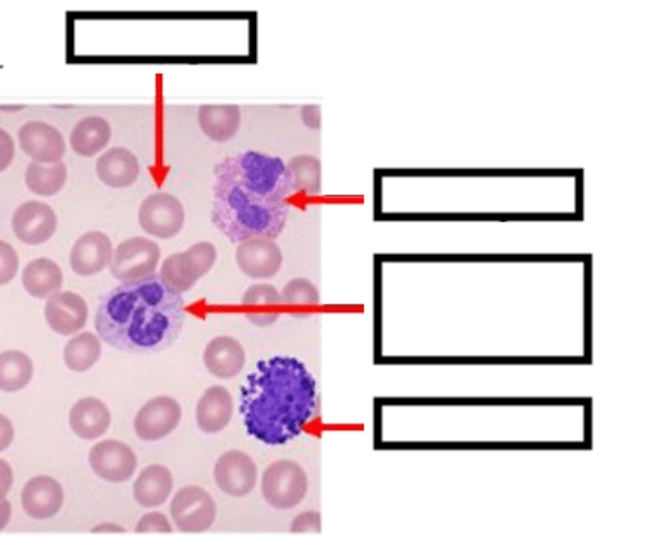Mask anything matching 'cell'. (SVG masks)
Returning a JSON list of instances; mask_svg holds the SVG:
<instances>
[{
    "mask_svg": "<svg viewBox=\"0 0 658 538\" xmlns=\"http://www.w3.org/2000/svg\"><path fill=\"white\" fill-rule=\"evenodd\" d=\"M21 282L29 296L36 297V299H48L62 290L64 273L50 258H36L24 267Z\"/></svg>",
    "mask_w": 658,
    "mask_h": 538,
    "instance_id": "obj_24",
    "label": "cell"
},
{
    "mask_svg": "<svg viewBox=\"0 0 658 538\" xmlns=\"http://www.w3.org/2000/svg\"><path fill=\"white\" fill-rule=\"evenodd\" d=\"M187 320L185 299L159 273L122 282L96 308L99 339L129 354H156L175 344Z\"/></svg>",
    "mask_w": 658,
    "mask_h": 538,
    "instance_id": "obj_1",
    "label": "cell"
},
{
    "mask_svg": "<svg viewBox=\"0 0 658 538\" xmlns=\"http://www.w3.org/2000/svg\"><path fill=\"white\" fill-rule=\"evenodd\" d=\"M17 140L24 155H28L33 162L41 164L62 161L68 149L62 132L45 122L24 123L17 132Z\"/></svg>",
    "mask_w": 658,
    "mask_h": 538,
    "instance_id": "obj_13",
    "label": "cell"
},
{
    "mask_svg": "<svg viewBox=\"0 0 658 538\" xmlns=\"http://www.w3.org/2000/svg\"><path fill=\"white\" fill-rule=\"evenodd\" d=\"M233 396L227 388H207L197 404V426L206 435H218L228 428L233 417Z\"/></svg>",
    "mask_w": 658,
    "mask_h": 538,
    "instance_id": "obj_22",
    "label": "cell"
},
{
    "mask_svg": "<svg viewBox=\"0 0 658 538\" xmlns=\"http://www.w3.org/2000/svg\"><path fill=\"white\" fill-rule=\"evenodd\" d=\"M257 465L254 458L239 450H231L219 456L215 467V479L224 494L245 498L257 486Z\"/></svg>",
    "mask_w": 658,
    "mask_h": 538,
    "instance_id": "obj_12",
    "label": "cell"
},
{
    "mask_svg": "<svg viewBox=\"0 0 658 538\" xmlns=\"http://www.w3.org/2000/svg\"><path fill=\"white\" fill-rule=\"evenodd\" d=\"M215 176L218 183L270 200H285L296 192L288 164L281 158L263 152L246 151L222 159Z\"/></svg>",
    "mask_w": 658,
    "mask_h": 538,
    "instance_id": "obj_4",
    "label": "cell"
},
{
    "mask_svg": "<svg viewBox=\"0 0 658 538\" xmlns=\"http://www.w3.org/2000/svg\"><path fill=\"white\" fill-rule=\"evenodd\" d=\"M242 305L252 309L246 313V320L255 327H270L279 320V313H269L266 309L276 311L282 305V297L275 285L255 284L243 294Z\"/></svg>",
    "mask_w": 658,
    "mask_h": 538,
    "instance_id": "obj_27",
    "label": "cell"
},
{
    "mask_svg": "<svg viewBox=\"0 0 658 538\" xmlns=\"http://www.w3.org/2000/svg\"><path fill=\"white\" fill-rule=\"evenodd\" d=\"M171 518L183 534H203L212 527L218 515L215 499L197 486H187L176 492L170 504Z\"/></svg>",
    "mask_w": 658,
    "mask_h": 538,
    "instance_id": "obj_8",
    "label": "cell"
},
{
    "mask_svg": "<svg viewBox=\"0 0 658 538\" xmlns=\"http://www.w3.org/2000/svg\"><path fill=\"white\" fill-rule=\"evenodd\" d=\"M290 216L285 200L257 197L236 186L215 182L212 222L233 243L251 237L276 240L284 231Z\"/></svg>",
    "mask_w": 658,
    "mask_h": 538,
    "instance_id": "obj_3",
    "label": "cell"
},
{
    "mask_svg": "<svg viewBox=\"0 0 658 538\" xmlns=\"http://www.w3.org/2000/svg\"><path fill=\"white\" fill-rule=\"evenodd\" d=\"M139 161L125 147H111L96 161L98 179L110 188H127L139 179Z\"/></svg>",
    "mask_w": 658,
    "mask_h": 538,
    "instance_id": "obj_21",
    "label": "cell"
},
{
    "mask_svg": "<svg viewBox=\"0 0 658 538\" xmlns=\"http://www.w3.org/2000/svg\"><path fill=\"white\" fill-rule=\"evenodd\" d=\"M139 224L147 234L170 240L183 230L185 209L175 195L156 192L141 204Z\"/></svg>",
    "mask_w": 658,
    "mask_h": 538,
    "instance_id": "obj_9",
    "label": "cell"
},
{
    "mask_svg": "<svg viewBox=\"0 0 658 538\" xmlns=\"http://www.w3.org/2000/svg\"><path fill=\"white\" fill-rule=\"evenodd\" d=\"M137 534L149 535V534H171V523L168 522L167 516L163 513H147L141 518L135 527Z\"/></svg>",
    "mask_w": 658,
    "mask_h": 538,
    "instance_id": "obj_34",
    "label": "cell"
},
{
    "mask_svg": "<svg viewBox=\"0 0 658 538\" xmlns=\"http://www.w3.org/2000/svg\"><path fill=\"white\" fill-rule=\"evenodd\" d=\"M198 125L215 143H228L239 134L242 110L236 105H204L198 108Z\"/></svg>",
    "mask_w": 658,
    "mask_h": 538,
    "instance_id": "obj_23",
    "label": "cell"
},
{
    "mask_svg": "<svg viewBox=\"0 0 658 538\" xmlns=\"http://www.w3.org/2000/svg\"><path fill=\"white\" fill-rule=\"evenodd\" d=\"M182 420V407L171 396H156L149 400L134 420L135 435L143 441L164 440L175 431Z\"/></svg>",
    "mask_w": 658,
    "mask_h": 538,
    "instance_id": "obj_11",
    "label": "cell"
},
{
    "mask_svg": "<svg viewBox=\"0 0 658 538\" xmlns=\"http://www.w3.org/2000/svg\"><path fill=\"white\" fill-rule=\"evenodd\" d=\"M12 506L8 499L0 498V530H4L11 522Z\"/></svg>",
    "mask_w": 658,
    "mask_h": 538,
    "instance_id": "obj_40",
    "label": "cell"
},
{
    "mask_svg": "<svg viewBox=\"0 0 658 538\" xmlns=\"http://www.w3.org/2000/svg\"><path fill=\"white\" fill-rule=\"evenodd\" d=\"M32 357L21 351L0 353V392L16 393L28 387L33 380Z\"/></svg>",
    "mask_w": 658,
    "mask_h": 538,
    "instance_id": "obj_28",
    "label": "cell"
},
{
    "mask_svg": "<svg viewBox=\"0 0 658 538\" xmlns=\"http://www.w3.org/2000/svg\"><path fill=\"white\" fill-rule=\"evenodd\" d=\"M69 426L81 440H98L110 429V408L96 396L81 399L69 412Z\"/></svg>",
    "mask_w": 658,
    "mask_h": 538,
    "instance_id": "obj_19",
    "label": "cell"
},
{
    "mask_svg": "<svg viewBox=\"0 0 658 538\" xmlns=\"http://www.w3.org/2000/svg\"><path fill=\"white\" fill-rule=\"evenodd\" d=\"M240 412L246 432L269 447L302 435L317 412V380L296 357L260 360L242 384Z\"/></svg>",
    "mask_w": 658,
    "mask_h": 538,
    "instance_id": "obj_2",
    "label": "cell"
},
{
    "mask_svg": "<svg viewBox=\"0 0 658 538\" xmlns=\"http://www.w3.org/2000/svg\"><path fill=\"white\" fill-rule=\"evenodd\" d=\"M14 155H16V143L8 131L0 129V173L11 167Z\"/></svg>",
    "mask_w": 658,
    "mask_h": 538,
    "instance_id": "obj_36",
    "label": "cell"
},
{
    "mask_svg": "<svg viewBox=\"0 0 658 538\" xmlns=\"http://www.w3.org/2000/svg\"><path fill=\"white\" fill-rule=\"evenodd\" d=\"M288 168H290L294 188H296V191L303 192V194L309 195V197H317V195H320V159L308 155L296 156V158L291 159Z\"/></svg>",
    "mask_w": 658,
    "mask_h": 538,
    "instance_id": "obj_31",
    "label": "cell"
},
{
    "mask_svg": "<svg viewBox=\"0 0 658 538\" xmlns=\"http://www.w3.org/2000/svg\"><path fill=\"white\" fill-rule=\"evenodd\" d=\"M173 491V475L164 465H149L134 482L135 503L143 508H158L167 503Z\"/></svg>",
    "mask_w": 658,
    "mask_h": 538,
    "instance_id": "obj_25",
    "label": "cell"
},
{
    "mask_svg": "<svg viewBox=\"0 0 658 538\" xmlns=\"http://www.w3.org/2000/svg\"><path fill=\"white\" fill-rule=\"evenodd\" d=\"M159 260H161V249L158 243L149 237L135 236L125 240L113 249V257L108 267L117 281L132 282L156 273Z\"/></svg>",
    "mask_w": 658,
    "mask_h": 538,
    "instance_id": "obj_7",
    "label": "cell"
},
{
    "mask_svg": "<svg viewBox=\"0 0 658 538\" xmlns=\"http://www.w3.org/2000/svg\"><path fill=\"white\" fill-rule=\"evenodd\" d=\"M245 349L233 337H216L204 351V365L212 377L231 380L245 368Z\"/></svg>",
    "mask_w": 658,
    "mask_h": 538,
    "instance_id": "obj_20",
    "label": "cell"
},
{
    "mask_svg": "<svg viewBox=\"0 0 658 538\" xmlns=\"http://www.w3.org/2000/svg\"><path fill=\"white\" fill-rule=\"evenodd\" d=\"M14 426H12L11 419L5 417L4 414H0V452H5L14 441Z\"/></svg>",
    "mask_w": 658,
    "mask_h": 538,
    "instance_id": "obj_37",
    "label": "cell"
},
{
    "mask_svg": "<svg viewBox=\"0 0 658 538\" xmlns=\"http://www.w3.org/2000/svg\"><path fill=\"white\" fill-rule=\"evenodd\" d=\"M89 465L99 479L113 484L127 482L137 470V455L122 441H99L89 452Z\"/></svg>",
    "mask_w": 658,
    "mask_h": 538,
    "instance_id": "obj_10",
    "label": "cell"
},
{
    "mask_svg": "<svg viewBox=\"0 0 658 538\" xmlns=\"http://www.w3.org/2000/svg\"><path fill=\"white\" fill-rule=\"evenodd\" d=\"M20 270V257L14 246L0 240V285L9 284Z\"/></svg>",
    "mask_w": 658,
    "mask_h": 538,
    "instance_id": "obj_33",
    "label": "cell"
},
{
    "mask_svg": "<svg viewBox=\"0 0 658 538\" xmlns=\"http://www.w3.org/2000/svg\"><path fill=\"white\" fill-rule=\"evenodd\" d=\"M282 303L291 306H315L320 303V293L308 279H293L281 293Z\"/></svg>",
    "mask_w": 658,
    "mask_h": 538,
    "instance_id": "obj_32",
    "label": "cell"
},
{
    "mask_svg": "<svg viewBox=\"0 0 658 538\" xmlns=\"http://www.w3.org/2000/svg\"><path fill=\"white\" fill-rule=\"evenodd\" d=\"M111 127L108 120L103 117H88L77 122L76 127L72 129L71 147L72 151L83 158H92L99 155L105 147L110 144Z\"/></svg>",
    "mask_w": 658,
    "mask_h": 538,
    "instance_id": "obj_26",
    "label": "cell"
},
{
    "mask_svg": "<svg viewBox=\"0 0 658 538\" xmlns=\"http://www.w3.org/2000/svg\"><path fill=\"white\" fill-rule=\"evenodd\" d=\"M236 264L252 279H272L282 266V252L269 237H251L236 248Z\"/></svg>",
    "mask_w": 658,
    "mask_h": 538,
    "instance_id": "obj_15",
    "label": "cell"
},
{
    "mask_svg": "<svg viewBox=\"0 0 658 538\" xmlns=\"http://www.w3.org/2000/svg\"><path fill=\"white\" fill-rule=\"evenodd\" d=\"M21 504L32 518H53L64 506V489L53 477L38 475L23 487Z\"/></svg>",
    "mask_w": 658,
    "mask_h": 538,
    "instance_id": "obj_17",
    "label": "cell"
},
{
    "mask_svg": "<svg viewBox=\"0 0 658 538\" xmlns=\"http://www.w3.org/2000/svg\"><path fill=\"white\" fill-rule=\"evenodd\" d=\"M14 484V474L11 465L4 460H0V498H5Z\"/></svg>",
    "mask_w": 658,
    "mask_h": 538,
    "instance_id": "obj_38",
    "label": "cell"
},
{
    "mask_svg": "<svg viewBox=\"0 0 658 538\" xmlns=\"http://www.w3.org/2000/svg\"><path fill=\"white\" fill-rule=\"evenodd\" d=\"M306 492L308 477L296 462L279 460L264 472L263 496L272 508L291 510L302 503Z\"/></svg>",
    "mask_w": 658,
    "mask_h": 538,
    "instance_id": "obj_6",
    "label": "cell"
},
{
    "mask_svg": "<svg viewBox=\"0 0 658 538\" xmlns=\"http://www.w3.org/2000/svg\"><path fill=\"white\" fill-rule=\"evenodd\" d=\"M113 245L101 231H89L74 243L71 249L72 272L81 278H92L110 266Z\"/></svg>",
    "mask_w": 658,
    "mask_h": 538,
    "instance_id": "obj_18",
    "label": "cell"
},
{
    "mask_svg": "<svg viewBox=\"0 0 658 538\" xmlns=\"http://www.w3.org/2000/svg\"><path fill=\"white\" fill-rule=\"evenodd\" d=\"M68 182V167L64 162L56 164H41V162H29L26 168V186L33 194L40 197H53L59 194Z\"/></svg>",
    "mask_w": 658,
    "mask_h": 538,
    "instance_id": "obj_29",
    "label": "cell"
},
{
    "mask_svg": "<svg viewBox=\"0 0 658 538\" xmlns=\"http://www.w3.org/2000/svg\"><path fill=\"white\" fill-rule=\"evenodd\" d=\"M101 357V339L93 332L72 337L64 347V363L71 371L86 372Z\"/></svg>",
    "mask_w": 658,
    "mask_h": 538,
    "instance_id": "obj_30",
    "label": "cell"
},
{
    "mask_svg": "<svg viewBox=\"0 0 658 538\" xmlns=\"http://www.w3.org/2000/svg\"><path fill=\"white\" fill-rule=\"evenodd\" d=\"M57 215L44 203H24L12 215V231L20 242L38 246L47 243L57 231Z\"/></svg>",
    "mask_w": 658,
    "mask_h": 538,
    "instance_id": "obj_14",
    "label": "cell"
},
{
    "mask_svg": "<svg viewBox=\"0 0 658 538\" xmlns=\"http://www.w3.org/2000/svg\"><path fill=\"white\" fill-rule=\"evenodd\" d=\"M45 320L59 335H76L88 321V305L80 294L60 291L48 297L45 305Z\"/></svg>",
    "mask_w": 658,
    "mask_h": 538,
    "instance_id": "obj_16",
    "label": "cell"
},
{
    "mask_svg": "<svg viewBox=\"0 0 658 538\" xmlns=\"http://www.w3.org/2000/svg\"><path fill=\"white\" fill-rule=\"evenodd\" d=\"M321 530V518L320 513L315 511H308V513H302L291 523V534L306 535V534H320Z\"/></svg>",
    "mask_w": 658,
    "mask_h": 538,
    "instance_id": "obj_35",
    "label": "cell"
},
{
    "mask_svg": "<svg viewBox=\"0 0 658 538\" xmlns=\"http://www.w3.org/2000/svg\"><path fill=\"white\" fill-rule=\"evenodd\" d=\"M218 258V249L212 243L200 242L180 254L170 255L163 261L159 276L179 293H187L200 279L210 272Z\"/></svg>",
    "mask_w": 658,
    "mask_h": 538,
    "instance_id": "obj_5",
    "label": "cell"
},
{
    "mask_svg": "<svg viewBox=\"0 0 658 538\" xmlns=\"http://www.w3.org/2000/svg\"><path fill=\"white\" fill-rule=\"evenodd\" d=\"M93 534H123V528L119 525H111V523H105V525H98L93 528Z\"/></svg>",
    "mask_w": 658,
    "mask_h": 538,
    "instance_id": "obj_41",
    "label": "cell"
},
{
    "mask_svg": "<svg viewBox=\"0 0 658 538\" xmlns=\"http://www.w3.org/2000/svg\"><path fill=\"white\" fill-rule=\"evenodd\" d=\"M302 120L306 127L314 129V131L320 129V107L309 105V107L302 108Z\"/></svg>",
    "mask_w": 658,
    "mask_h": 538,
    "instance_id": "obj_39",
    "label": "cell"
}]
</instances>
